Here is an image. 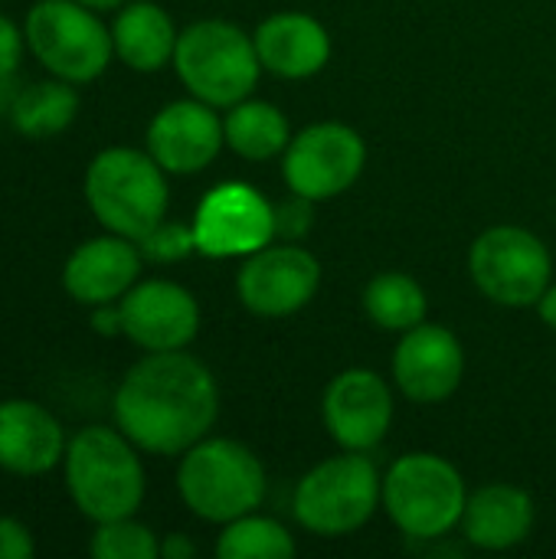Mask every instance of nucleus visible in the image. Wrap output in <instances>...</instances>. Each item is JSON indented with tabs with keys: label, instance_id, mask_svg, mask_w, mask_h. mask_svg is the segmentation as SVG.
Instances as JSON below:
<instances>
[{
	"label": "nucleus",
	"instance_id": "obj_4",
	"mask_svg": "<svg viewBox=\"0 0 556 559\" xmlns=\"http://www.w3.org/2000/svg\"><path fill=\"white\" fill-rule=\"evenodd\" d=\"M177 491L200 521L229 524L262 504L265 468L233 439H200L180 459Z\"/></svg>",
	"mask_w": 556,
	"mask_h": 559
},
{
	"label": "nucleus",
	"instance_id": "obj_1",
	"mask_svg": "<svg viewBox=\"0 0 556 559\" xmlns=\"http://www.w3.org/2000/svg\"><path fill=\"white\" fill-rule=\"evenodd\" d=\"M115 426L151 455H184L220 413L213 373L184 350L141 357L115 390Z\"/></svg>",
	"mask_w": 556,
	"mask_h": 559
},
{
	"label": "nucleus",
	"instance_id": "obj_11",
	"mask_svg": "<svg viewBox=\"0 0 556 559\" xmlns=\"http://www.w3.org/2000/svg\"><path fill=\"white\" fill-rule=\"evenodd\" d=\"M193 236L200 255H252L275 239V206L249 183H220L200 200Z\"/></svg>",
	"mask_w": 556,
	"mask_h": 559
},
{
	"label": "nucleus",
	"instance_id": "obj_12",
	"mask_svg": "<svg viewBox=\"0 0 556 559\" xmlns=\"http://www.w3.org/2000/svg\"><path fill=\"white\" fill-rule=\"evenodd\" d=\"M321 285L318 259L301 246H262L246 259L236 278L239 301L259 318L301 311Z\"/></svg>",
	"mask_w": 556,
	"mask_h": 559
},
{
	"label": "nucleus",
	"instance_id": "obj_15",
	"mask_svg": "<svg viewBox=\"0 0 556 559\" xmlns=\"http://www.w3.org/2000/svg\"><path fill=\"white\" fill-rule=\"evenodd\" d=\"M223 144V121L213 115V105L200 98L170 102L147 124V154L167 174H200Z\"/></svg>",
	"mask_w": 556,
	"mask_h": 559
},
{
	"label": "nucleus",
	"instance_id": "obj_23",
	"mask_svg": "<svg viewBox=\"0 0 556 559\" xmlns=\"http://www.w3.org/2000/svg\"><path fill=\"white\" fill-rule=\"evenodd\" d=\"M226 144L246 160H269L279 151L288 147V121L285 115L269 102H236L223 121Z\"/></svg>",
	"mask_w": 556,
	"mask_h": 559
},
{
	"label": "nucleus",
	"instance_id": "obj_29",
	"mask_svg": "<svg viewBox=\"0 0 556 559\" xmlns=\"http://www.w3.org/2000/svg\"><path fill=\"white\" fill-rule=\"evenodd\" d=\"M23 46H26V33L0 13V79H13L23 59Z\"/></svg>",
	"mask_w": 556,
	"mask_h": 559
},
{
	"label": "nucleus",
	"instance_id": "obj_30",
	"mask_svg": "<svg viewBox=\"0 0 556 559\" xmlns=\"http://www.w3.org/2000/svg\"><path fill=\"white\" fill-rule=\"evenodd\" d=\"M36 554L33 534L16 518H0V559H29Z\"/></svg>",
	"mask_w": 556,
	"mask_h": 559
},
{
	"label": "nucleus",
	"instance_id": "obj_2",
	"mask_svg": "<svg viewBox=\"0 0 556 559\" xmlns=\"http://www.w3.org/2000/svg\"><path fill=\"white\" fill-rule=\"evenodd\" d=\"M138 445L108 426L79 429L62 459L66 491L82 518L92 524L134 518L144 501V465Z\"/></svg>",
	"mask_w": 556,
	"mask_h": 559
},
{
	"label": "nucleus",
	"instance_id": "obj_20",
	"mask_svg": "<svg viewBox=\"0 0 556 559\" xmlns=\"http://www.w3.org/2000/svg\"><path fill=\"white\" fill-rule=\"evenodd\" d=\"M462 527L478 550H511L534 527V501L514 485H488L465 501Z\"/></svg>",
	"mask_w": 556,
	"mask_h": 559
},
{
	"label": "nucleus",
	"instance_id": "obj_5",
	"mask_svg": "<svg viewBox=\"0 0 556 559\" xmlns=\"http://www.w3.org/2000/svg\"><path fill=\"white\" fill-rule=\"evenodd\" d=\"M174 69L193 98L213 108H233L256 88L262 62L256 39L239 26L226 20H200L177 36Z\"/></svg>",
	"mask_w": 556,
	"mask_h": 559
},
{
	"label": "nucleus",
	"instance_id": "obj_14",
	"mask_svg": "<svg viewBox=\"0 0 556 559\" xmlns=\"http://www.w3.org/2000/svg\"><path fill=\"white\" fill-rule=\"evenodd\" d=\"M324 426L347 452H370L393 423V393L374 370H344L324 390Z\"/></svg>",
	"mask_w": 556,
	"mask_h": 559
},
{
	"label": "nucleus",
	"instance_id": "obj_21",
	"mask_svg": "<svg viewBox=\"0 0 556 559\" xmlns=\"http://www.w3.org/2000/svg\"><path fill=\"white\" fill-rule=\"evenodd\" d=\"M177 36L180 33L174 29L167 10L151 0H134L121 7V13L111 23L115 56L134 72H157L167 62H174Z\"/></svg>",
	"mask_w": 556,
	"mask_h": 559
},
{
	"label": "nucleus",
	"instance_id": "obj_9",
	"mask_svg": "<svg viewBox=\"0 0 556 559\" xmlns=\"http://www.w3.org/2000/svg\"><path fill=\"white\" fill-rule=\"evenodd\" d=\"M469 272L478 292L495 305L528 308L551 288V252L521 226H495L475 239Z\"/></svg>",
	"mask_w": 556,
	"mask_h": 559
},
{
	"label": "nucleus",
	"instance_id": "obj_28",
	"mask_svg": "<svg viewBox=\"0 0 556 559\" xmlns=\"http://www.w3.org/2000/svg\"><path fill=\"white\" fill-rule=\"evenodd\" d=\"M308 203H311L308 197H298V193H295V200L275 206V236H285V239L305 236L308 226H311V210H308Z\"/></svg>",
	"mask_w": 556,
	"mask_h": 559
},
{
	"label": "nucleus",
	"instance_id": "obj_13",
	"mask_svg": "<svg viewBox=\"0 0 556 559\" xmlns=\"http://www.w3.org/2000/svg\"><path fill=\"white\" fill-rule=\"evenodd\" d=\"M121 328L131 344L141 350H184L200 331L197 298L167 278L138 282L121 301Z\"/></svg>",
	"mask_w": 556,
	"mask_h": 559
},
{
	"label": "nucleus",
	"instance_id": "obj_18",
	"mask_svg": "<svg viewBox=\"0 0 556 559\" xmlns=\"http://www.w3.org/2000/svg\"><path fill=\"white\" fill-rule=\"evenodd\" d=\"M62 423L33 400L0 403V468L20 478L52 472L66 459Z\"/></svg>",
	"mask_w": 556,
	"mask_h": 559
},
{
	"label": "nucleus",
	"instance_id": "obj_32",
	"mask_svg": "<svg viewBox=\"0 0 556 559\" xmlns=\"http://www.w3.org/2000/svg\"><path fill=\"white\" fill-rule=\"evenodd\" d=\"M193 554H197V547L184 534H170L161 540V557L164 559H190Z\"/></svg>",
	"mask_w": 556,
	"mask_h": 559
},
{
	"label": "nucleus",
	"instance_id": "obj_8",
	"mask_svg": "<svg viewBox=\"0 0 556 559\" xmlns=\"http://www.w3.org/2000/svg\"><path fill=\"white\" fill-rule=\"evenodd\" d=\"M383 501V478L360 452L334 455L311 468L295 488V518L318 537H344L360 531Z\"/></svg>",
	"mask_w": 556,
	"mask_h": 559
},
{
	"label": "nucleus",
	"instance_id": "obj_31",
	"mask_svg": "<svg viewBox=\"0 0 556 559\" xmlns=\"http://www.w3.org/2000/svg\"><path fill=\"white\" fill-rule=\"evenodd\" d=\"M92 331H95V334H102V337L125 334L118 301H111V305H95V308H92Z\"/></svg>",
	"mask_w": 556,
	"mask_h": 559
},
{
	"label": "nucleus",
	"instance_id": "obj_22",
	"mask_svg": "<svg viewBox=\"0 0 556 559\" xmlns=\"http://www.w3.org/2000/svg\"><path fill=\"white\" fill-rule=\"evenodd\" d=\"M10 124L29 138V141H46L62 134L75 115H79V95L72 88V82L66 79H43V82H29L23 85L13 102H10Z\"/></svg>",
	"mask_w": 556,
	"mask_h": 559
},
{
	"label": "nucleus",
	"instance_id": "obj_3",
	"mask_svg": "<svg viewBox=\"0 0 556 559\" xmlns=\"http://www.w3.org/2000/svg\"><path fill=\"white\" fill-rule=\"evenodd\" d=\"M167 170L134 147H105L85 170V203L95 219L125 239L147 236L167 216Z\"/></svg>",
	"mask_w": 556,
	"mask_h": 559
},
{
	"label": "nucleus",
	"instance_id": "obj_26",
	"mask_svg": "<svg viewBox=\"0 0 556 559\" xmlns=\"http://www.w3.org/2000/svg\"><path fill=\"white\" fill-rule=\"evenodd\" d=\"M88 554L95 559H157L161 540L154 537L151 527L138 524L134 518H121L95 524Z\"/></svg>",
	"mask_w": 556,
	"mask_h": 559
},
{
	"label": "nucleus",
	"instance_id": "obj_7",
	"mask_svg": "<svg viewBox=\"0 0 556 559\" xmlns=\"http://www.w3.org/2000/svg\"><path fill=\"white\" fill-rule=\"evenodd\" d=\"M465 481L433 452L403 455L383 478V508L410 540H439L465 514Z\"/></svg>",
	"mask_w": 556,
	"mask_h": 559
},
{
	"label": "nucleus",
	"instance_id": "obj_27",
	"mask_svg": "<svg viewBox=\"0 0 556 559\" xmlns=\"http://www.w3.org/2000/svg\"><path fill=\"white\" fill-rule=\"evenodd\" d=\"M138 249L147 262H180L190 252H197V236H193V223H174V219H161L147 236L138 239Z\"/></svg>",
	"mask_w": 556,
	"mask_h": 559
},
{
	"label": "nucleus",
	"instance_id": "obj_24",
	"mask_svg": "<svg viewBox=\"0 0 556 559\" xmlns=\"http://www.w3.org/2000/svg\"><path fill=\"white\" fill-rule=\"evenodd\" d=\"M364 311L383 331H413L426 321V292L406 272H380L364 288Z\"/></svg>",
	"mask_w": 556,
	"mask_h": 559
},
{
	"label": "nucleus",
	"instance_id": "obj_6",
	"mask_svg": "<svg viewBox=\"0 0 556 559\" xmlns=\"http://www.w3.org/2000/svg\"><path fill=\"white\" fill-rule=\"evenodd\" d=\"M23 33L36 62L72 85L98 79L115 56L111 29L79 0H36Z\"/></svg>",
	"mask_w": 556,
	"mask_h": 559
},
{
	"label": "nucleus",
	"instance_id": "obj_17",
	"mask_svg": "<svg viewBox=\"0 0 556 559\" xmlns=\"http://www.w3.org/2000/svg\"><path fill=\"white\" fill-rule=\"evenodd\" d=\"M141 249L118 233L85 239L62 265V288L85 308L121 301L141 275Z\"/></svg>",
	"mask_w": 556,
	"mask_h": 559
},
{
	"label": "nucleus",
	"instance_id": "obj_25",
	"mask_svg": "<svg viewBox=\"0 0 556 559\" xmlns=\"http://www.w3.org/2000/svg\"><path fill=\"white\" fill-rule=\"evenodd\" d=\"M216 554L220 559H288L295 557V540L279 521L242 514L226 524Z\"/></svg>",
	"mask_w": 556,
	"mask_h": 559
},
{
	"label": "nucleus",
	"instance_id": "obj_16",
	"mask_svg": "<svg viewBox=\"0 0 556 559\" xmlns=\"http://www.w3.org/2000/svg\"><path fill=\"white\" fill-rule=\"evenodd\" d=\"M465 373V354L452 331L439 324H416L403 334L393 354V377L406 400L442 403L449 400Z\"/></svg>",
	"mask_w": 556,
	"mask_h": 559
},
{
	"label": "nucleus",
	"instance_id": "obj_19",
	"mask_svg": "<svg viewBox=\"0 0 556 559\" xmlns=\"http://www.w3.org/2000/svg\"><path fill=\"white\" fill-rule=\"evenodd\" d=\"M252 39L262 69L282 79H308L321 72L331 59V36L308 13H272L269 20L259 23Z\"/></svg>",
	"mask_w": 556,
	"mask_h": 559
},
{
	"label": "nucleus",
	"instance_id": "obj_10",
	"mask_svg": "<svg viewBox=\"0 0 556 559\" xmlns=\"http://www.w3.org/2000/svg\"><path fill=\"white\" fill-rule=\"evenodd\" d=\"M367 160L360 134L341 121H321L295 134L285 147V183L292 193L331 200L354 187Z\"/></svg>",
	"mask_w": 556,
	"mask_h": 559
},
{
	"label": "nucleus",
	"instance_id": "obj_33",
	"mask_svg": "<svg viewBox=\"0 0 556 559\" xmlns=\"http://www.w3.org/2000/svg\"><path fill=\"white\" fill-rule=\"evenodd\" d=\"M537 308H541V318H544V321H547V324L556 331V285H551V288L541 295Z\"/></svg>",
	"mask_w": 556,
	"mask_h": 559
},
{
	"label": "nucleus",
	"instance_id": "obj_34",
	"mask_svg": "<svg viewBox=\"0 0 556 559\" xmlns=\"http://www.w3.org/2000/svg\"><path fill=\"white\" fill-rule=\"evenodd\" d=\"M79 3H85V7H92V10H115V7H121L125 0H79Z\"/></svg>",
	"mask_w": 556,
	"mask_h": 559
}]
</instances>
